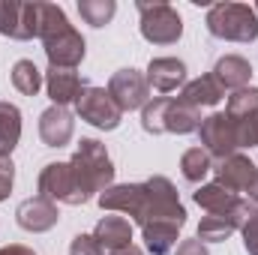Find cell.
Here are the masks:
<instances>
[{"label": "cell", "instance_id": "34", "mask_svg": "<svg viewBox=\"0 0 258 255\" xmlns=\"http://www.w3.org/2000/svg\"><path fill=\"white\" fill-rule=\"evenodd\" d=\"M249 201L258 207V174H255V180H252V186H249Z\"/></svg>", "mask_w": 258, "mask_h": 255}, {"label": "cell", "instance_id": "4", "mask_svg": "<svg viewBox=\"0 0 258 255\" xmlns=\"http://www.w3.org/2000/svg\"><path fill=\"white\" fill-rule=\"evenodd\" d=\"M207 33L225 42H255L258 15L249 3H213L207 9Z\"/></svg>", "mask_w": 258, "mask_h": 255}, {"label": "cell", "instance_id": "27", "mask_svg": "<svg viewBox=\"0 0 258 255\" xmlns=\"http://www.w3.org/2000/svg\"><path fill=\"white\" fill-rule=\"evenodd\" d=\"M78 12L90 27H105L114 18L117 3L114 0H78Z\"/></svg>", "mask_w": 258, "mask_h": 255}, {"label": "cell", "instance_id": "8", "mask_svg": "<svg viewBox=\"0 0 258 255\" xmlns=\"http://www.w3.org/2000/svg\"><path fill=\"white\" fill-rule=\"evenodd\" d=\"M75 114L84 123H90V126H96V129H105V132L117 129L120 120H123V111L111 99L108 87H84L81 96L75 99Z\"/></svg>", "mask_w": 258, "mask_h": 255}, {"label": "cell", "instance_id": "20", "mask_svg": "<svg viewBox=\"0 0 258 255\" xmlns=\"http://www.w3.org/2000/svg\"><path fill=\"white\" fill-rule=\"evenodd\" d=\"M216 81H219V87L222 90H243V87H249V78H252V63L246 60V57H240V54H225V57H219L216 66H213V72H210Z\"/></svg>", "mask_w": 258, "mask_h": 255}, {"label": "cell", "instance_id": "28", "mask_svg": "<svg viewBox=\"0 0 258 255\" xmlns=\"http://www.w3.org/2000/svg\"><path fill=\"white\" fill-rule=\"evenodd\" d=\"M252 111H258V87H243V90H234L228 96V105H225L228 117H243Z\"/></svg>", "mask_w": 258, "mask_h": 255}, {"label": "cell", "instance_id": "35", "mask_svg": "<svg viewBox=\"0 0 258 255\" xmlns=\"http://www.w3.org/2000/svg\"><path fill=\"white\" fill-rule=\"evenodd\" d=\"M111 255H144L141 249H135V246H129V249H123V252H111Z\"/></svg>", "mask_w": 258, "mask_h": 255}, {"label": "cell", "instance_id": "30", "mask_svg": "<svg viewBox=\"0 0 258 255\" xmlns=\"http://www.w3.org/2000/svg\"><path fill=\"white\" fill-rule=\"evenodd\" d=\"M69 255H105V249L93 240V234H75L69 243Z\"/></svg>", "mask_w": 258, "mask_h": 255}, {"label": "cell", "instance_id": "6", "mask_svg": "<svg viewBox=\"0 0 258 255\" xmlns=\"http://www.w3.org/2000/svg\"><path fill=\"white\" fill-rule=\"evenodd\" d=\"M36 189L42 198L54 201V204H69V207H81L87 204V192L81 189L75 171L69 162H48L42 171H39V180H36Z\"/></svg>", "mask_w": 258, "mask_h": 255}, {"label": "cell", "instance_id": "36", "mask_svg": "<svg viewBox=\"0 0 258 255\" xmlns=\"http://www.w3.org/2000/svg\"><path fill=\"white\" fill-rule=\"evenodd\" d=\"M252 9H255V15H258V3H255V6H252Z\"/></svg>", "mask_w": 258, "mask_h": 255}, {"label": "cell", "instance_id": "14", "mask_svg": "<svg viewBox=\"0 0 258 255\" xmlns=\"http://www.w3.org/2000/svg\"><path fill=\"white\" fill-rule=\"evenodd\" d=\"M213 171H216V183L225 186L228 192H234V195L237 192H249V186H252V180L258 174L255 162L249 156H243V153L219 159V165H213Z\"/></svg>", "mask_w": 258, "mask_h": 255}, {"label": "cell", "instance_id": "22", "mask_svg": "<svg viewBox=\"0 0 258 255\" xmlns=\"http://www.w3.org/2000/svg\"><path fill=\"white\" fill-rule=\"evenodd\" d=\"M222 96H225V90L219 87V81L213 75H198V78L186 81L180 87L177 99L186 102V105H192V108H213V105L222 102Z\"/></svg>", "mask_w": 258, "mask_h": 255}, {"label": "cell", "instance_id": "10", "mask_svg": "<svg viewBox=\"0 0 258 255\" xmlns=\"http://www.w3.org/2000/svg\"><path fill=\"white\" fill-rule=\"evenodd\" d=\"M147 201H150L147 183H114V186H108L99 195V207L105 213H126L138 225L144 222Z\"/></svg>", "mask_w": 258, "mask_h": 255}, {"label": "cell", "instance_id": "33", "mask_svg": "<svg viewBox=\"0 0 258 255\" xmlns=\"http://www.w3.org/2000/svg\"><path fill=\"white\" fill-rule=\"evenodd\" d=\"M0 255H36L33 249H27V246H21V243H12V246H3Z\"/></svg>", "mask_w": 258, "mask_h": 255}, {"label": "cell", "instance_id": "2", "mask_svg": "<svg viewBox=\"0 0 258 255\" xmlns=\"http://www.w3.org/2000/svg\"><path fill=\"white\" fill-rule=\"evenodd\" d=\"M69 165H72L81 189L87 192V198H93V195L99 198L108 186H114V162H111L105 144L96 138H81Z\"/></svg>", "mask_w": 258, "mask_h": 255}, {"label": "cell", "instance_id": "31", "mask_svg": "<svg viewBox=\"0 0 258 255\" xmlns=\"http://www.w3.org/2000/svg\"><path fill=\"white\" fill-rule=\"evenodd\" d=\"M15 183V165H12V156H0V201L9 198Z\"/></svg>", "mask_w": 258, "mask_h": 255}, {"label": "cell", "instance_id": "15", "mask_svg": "<svg viewBox=\"0 0 258 255\" xmlns=\"http://www.w3.org/2000/svg\"><path fill=\"white\" fill-rule=\"evenodd\" d=\"M249 207H252V201H246L237 213H207L198 222V240L201 243H222V240H228L234 231H240Z\"/></svg>", "mask_w": 258, "mask_h": 255}, {"label": "cell", "instance_id": "11", "mask_svg": "<svg viewBox=\"0 0 258 255\" xmlns=\"http://www.w3.org/2000/svg\"><path fill=\"white\" fill-rule=\"evenodd\" d=\"M108 93L111 99L117 102V108L126 114V111H135V108H144L150 102V84L147 78L138 72V69H117L108 81Z\"/></svg>", "mask_w": 258, "mask_h": 255}, {"label": "cell", "instance_id": "3", "mask_svg": "<svg viewBox=\"0 0 258 255\" xmlns=\"http://www.w3.org/2000/svg\"><path fill=\"white\" fill-rule=\"evenodd\" d=\"M201 120H204L201 108H192V105L171 99V96H156L141 108V126L150 135H159V132L189 135V132H198Z\"/></svg>", "mask_w": 258, "mask_h": 255}, {"label": "cell", "instance_id": "17", "mask_svg": "<svg viewBox=\"0 0 258 255\" xmlns=\"http://www.w3.org/2000/svg\"><path fill=\"white\" fill-rule=\"evenodd\" d=\"M147 84L156 93H171L186 84V63L177 57H153L147 66Z\"/></svg>", "mask_w": 258, "mask_h": 255}, {"label": "cell", "instance_id": "12", "mask_svg": "<svg viewBox=\"0 0 258 255\" xmlns=\"http://www.w3.org/2000/svg\"><path fill=\"white\" fill-rule=\"evenodd\" d=\"M36 18L39 3H21V0H0V33L18 42H27L36 36Z\"/></svg>", "mask_w": 258, "mask_h": 255}, {"label": "cell", "instance_id": "32", "mask_svg": "<svg viewBox=\"0 0 258 255\" xmlns=\"http://www.w3.org/2000/svg\"><path fill=\"white\" fill-rule=\"evenodd\" d=\"M174 255H210V252H207V246H204L198 237H192V240H180Z\"/></svg>", "mask_w": 258, "mask_h": 255}, {"label": "cell", "instance_id": "16", "mask_svg": "<svg viewBox=\"0 0 258 255\" xmlns=\"http://www.w3.org/2000/svg\"><path fill=\"white\" fill-rule=\"evenodd\" d=\"M93 240L105 249V255L111 252H123L132 246V222L126 216H114V213H105L96 228H93Z\"/></svg>", "mask_w": 258, "mask_h": 255}, {"label": "cell", "instance_id": "5", "mask_svg": "<svg viewBox=\"0 0 258 255\" xmlns=\"http://www.w3.org/2000/svg\"><path fill=\"white\" fill-rule=\"evenodd\" d=\"M138 15H141V36L153 45H174L183 36V18L171 3H147L138 0Z\"/></svg>", "mask_w": 258, "mask_h": 255}, {"label": "cell", "instance_id": "1", "mask_svg": "<svg viewBox=\"0 0 258 255\" xmlns=\"http://www.w3.org/2000/svg\"><path fill=\"white\" fill-rule=\"evenodd\" d=\"M36 36L42 39V51L48 57V66L75 69L84 60V54H87L84 36L69 24L63 6H57V3H39Z\"/></svg>", "mask_w": 258, "mask_h": 255}, {"label": "cell", "instance_id": "21", "mask_svg": "<svg viewBox=\"0 0 258 255\" xmlns=\"http://www.w3.org/2000/svg\"><path fill=\"white\" fill-rule=\"evenodd\" d=\"M192 198H195V204H198L201 210H207V213H237V210L246 204L240 195L228 192L225 186H219L216 180H213V183H201V186L192 192Z\"/></svg>", "mask_w": 258, "mask_h": 255}, {"label": "cell", "instance_id": "7", "mask_svg": "<svg viewBox=\"0 0 258 255\" xmlns=\"http://www.w3.org/2000/svg\"><path fill=\"white\" fill-rule=\"evenodd\" d=\"M147 183V192H150V201H147V213H144V225L150 222H174V225H186V207L180 204V195H177V186L162 177V174H153Z\"/></svg>", "mask_w": 258, "mask_h": 255}, {"label": "cell", "instance_id": "25", "mask_svg": "<svg viewBox=\"0 0 258 255\" xmlns=\"http://www.w3.org/2000/svg\"><path fill=\"white\" fill-rule=\"evenodd\" d=\"M210 171H213V156H210L204 147H189V150L180 156V174H183L189 183H201Z\"/></svg>", "mask_w": 258, "mask_h": 255}, {"label": "cell", "instance_id": "9", "mask_svg": "<svg viewBox=\"0 0 258 255\" xmlns=\"http://www.w3.org/2000/svg\"><path fill=\"white\" fill-rule=\"evenodd\" d=\"M198 138H201V147L213 156V159H228L240 150L237 144V129L234 120L225 114V111H213L201 120L198 126Z\"/></svg>", "mask_w": 258, "mask_h": 255}, {"label": "cell", "instance_id": "18", "mask_svg": "<svg viewBox=\"0 0 258 255\" xmlns=\"http://www.w3.org/2000/svg\"><path fill=\"white\" fill-rule=\"evenodd\" d=\"M84 87H87V84L81 81V75H78L75 69H57V66H48V72H45V90H48L51 105L66 108L69 102H75V99L81 96Z\"/></svg>", "mask_w": 258, "mask_h": 255}, {"label": "cell", "instance_id": "13", "mask_svg": "<svg viewBox=\"0 0 258 255\" xmlns=\"http://www.w3.org/2000/svg\"><path fill=\"white\" fill-rule=\"evenodd\" d=\"M15 222H18L24 231H30V234H42V231H51V228L60 222V210H57L54 201L36 195V198H27V201L18 204Z\"/></svg>", "mask_w": 258, "mask_h": 255}, {"label": "cell", "instance_id": "19", "mask_svg": "<svg viewBox=\"0 0 258 255\" xmlns=\"http://www.w3.org/2000/svg\"><path fill=\"white\" fill-rule=\"evenodd\" d=\"M72 132H75V120L60 105H51V108H45L39 114V138H42L45 147H63V144H69Z\"/></svg>", "mask_w": 258, "mask_h": 255}, {"label": "cell", "instance_id": "29", "mask_svg": "<svg viewBox=\"0 0 258 255\" xmlns=\"http://www.w3.org/2000/svg\"><path fill=\"white\" fill-rule=\"evenodd\" d=\"M240 234H243V246L249 255H258V207L252 204L243 225H240Z\"/></svg>", "mask_w": 258, "mask_h": 255}, {"label": "cell", "instance_id": "24", "mask_svg": "<svg viewBox=\"0 0 258 255\" xmlns=\"http://www.w3.org/2000/svg\"><path fill=\"white\" fill-rule=\"evenodd\" d=\"M21 141V111L12 102H0V156H12Z\"/></svg>", "mask_w": 258, "mask_h": 255}, {"label": "cell", "instance_id": "23", "mask_svg": "<svg viewBox=\"0 0 258 255\" xmlns=\"http://www.w3.org/2000/svg\"><path fill=\"white\" fill-rule=\"evenodd\" d=\"M177 234H180V225H174V222H150L141 228L144 249L150 255H168L177 246Z\"/></svg>", "mask_w": 258, "mask_h": 255}, {"label": "cell", "instance_id": "26", "mask_svg": "<svg viewBox=\"0 0 258 255\" xmlns=\"http://www.w3.org/2000/svg\"><path fill=\"white\" fill-rule=\"evenodd\" d=\"M42 84H45V78H42L39 66L33 63V60H18V63L12 66V87H15L18 93L36 96Z\"/></svg>", "mask_w": 258, "mask_h": 255}]
</instances>
